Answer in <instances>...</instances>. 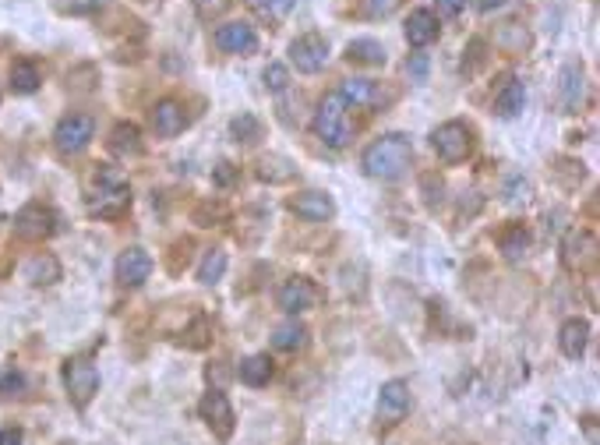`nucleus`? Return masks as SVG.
Returning a JSON list of instances; mask_svg holds the SVG:
<instances>
[{
    "mask_svg": "<svg viewBox=\"0 0 600 445\" xmlns=\"http://www.w3.org/2000/svg\"><path fill=\"white\" fill-rule=\"evenodd\" d=\"M413 162V145L406 134H382L378 142H371L360 156V166L367 177L374 181H400Z\"/></svg>",
    "mask_w": 600,
    "mask_h": 445,
    "instance_id": "obj_1",
    "label": "nucleus"
},
{
    "mask_svg": "<svg viewBox=\"0 0 600 445\" xmlns=\"http://www.w3.org/2000/svg\"><path fill=\"white\" fill-rule=\"evenodd\" d=\"M311 127H315V134H318L328 149H346V145H350V138H354V121H350V107L343 103L339 92L321 96Z\"/></svg>",
    "mask_w": 600,
    "mask_h": 445,
    "instance_id": "obj_2",
    "label": "nucleus"
},
{
    "mask_svg": "<svg viewBox=\"0 0 600 445\" xmlns=\"http://www.w3.org/2000/svg\"><path fill=\"white\" fill-rule=\"evenodd\" d=\"M431 145H435V153H438V160L445 166H456V162L470 160V153H474V131H470V124L463 121H445L441 127H435Z\"/></svg>",
    "mask_w": 600,
    "mask_h": 445,
    "instance_id": "obj_3",
    "label": "nucleus"
},
{
    "mask_svg": "<svg viewBox=\"0 0 600 445\" xmlns=\"http://www.w3.org/2000/svg\"><path fill=\"white\" fill-rule=\"evenodd\" d=\"M64 389H68V400L85 410L92 403V396L99 393V371L88 357H68L64 361Z\"/></svg>",
    "mask_w": 600,
    "mask_h": 445,
    "instance_id": "obj_4",
    "label": "nucleus"
},
{
    "mask_svg": "<svg viewBox=\"0 0 600 445\" xmlns=\"http://www.w3.org/2000/svg\"><path fill=\"white\" fill-rule=\"evenodd\" d=\"M92 138H96V121L88 114H68L53 131V145L60 156H78L92 145Z\"/></svg>",
    "mask_w": 600,
    "mask_h": 445,
    "instance_id": "obj_5",
    "label": "nucleus"
},
{
    "mask_svg": "<svg viewBox=\"0 0 600 445\" xmlns=\"http://www.w3.org/2000/svg\"><path fill=\"white\" fill-rule=\"evenodd\" d=\"M198 413H201V421L212 428V435H216L219 442H230V439H234L237 417H234V406H230L223 389H208V393L201 396Z\"/></svg>",
    "mask_w": 600,
    "mask_h": 445,
    "instance_id": "obj_6",
    "label": "nucleus"
},
{
    "mask_svg": "<svg viewBox=\"0 0 600 445\" xmlns=\"http://www.w3.org/2000/svg\"><path fill=\"white\" fill-rule=\"evenodd\" d=\"M127 209H131V188L114 177L99 181V188L88 195V212L99 219H120Z\"/></svg>",
    "mask_w": 600,
    "mask_h": 445,
    "instance_id": "obj_7",
    "label": "nucleus"
},
{
    "mask_svg": "<svg viewBox=\"0 0 600 445\" xmlns=\"http://www.w3.org/2000/svg\"><path fill=\"white\" fill-rule=\"evenodd\" d=\"M57 230V212L42 202H29L14 216V234L22 241H46Z\"/></svg>",
    "mask_w": 600,
    "mask_h": 445,
    "instance_id": "obj_8",
    "label": "nucleus"
},
{
    "mask_svg": "<svg viewBox=\"0 0 600 445\" xmlns=\"http://www.w3.org/2000/svg\"><path fill=\"white\" fill-rule=\"evenodd\" d=\"M561 262L568 273H590L597 265V234L594 230H572L561 244Z\"/></svg>",
    "mask_w": 600,
    "mask_h": 445,
    "instance_id": "obj_9",
    "label": "nucleus"
},
{
    "mask_svg": "<svg viewBox=\"0 0 600 445\" xmlns=\"http://www.w3.org/2000/svg\"><path fill=\"white\" fill-rule=\"evenodd\" d=\"M328 60V42L318 32H304L290 42V64L300 71V75H318Z\"/></svg>",
    "mask_w": 600,
    "mask_h": 445,
    "instance_id": "obj_10",
    "label": "nucleus"
},
{
    "mask_svg": "<svg viewBox=\"0 0 600 445\" xmlns=\"http://www.w3.org/2000/svg\"><path fill=\"white\" fill-rule=\"evenodd\" d=\"M212 40L223 53H234V57H251L258 50V32H254L251 22H226V25L216 29Z\"/></svg>",
    "mask_w": 600,
    "mask_h": 445,
    "instance_id": "obj_11",
    "label": "nucleus"
},
{
    "mask_svg": "<svg viewBox=\"0 0 600 445\" xmlns=\"http://www.w3.org/2000/svg\"><path fill=\"white\" fill-rule=\"evenodd\" d=\"M406 413H410V385L402 378L385 382L382 393H378V421L385 428H392V424H400Z\"/></svg>",
    "mask_w": 600,
    "mask_h": 445,
    "instance_id": "obj_12",
    "label": "nucleus"
},
{
    "mask_svg": "<svg viewBox=\"0 0 600 445\" xmlns=\"http://www.w3.org/2000/svg\"><path fill=\"white\" fill-rule=\"evenodd\" d=\"M321 301V290L308 276H293L280 286V308L286 315H300V311H311Z\"/></svg>",
    "mask_w": 600,
    "mask_h": 445,
    "instance_id": "obj_13",
    "label": "nucleus"
},
{
    "mask_svg": "<svg viewBox=\"0 0 600 445\" xmlns=\"http://www.w3.org/2000/svg\"><path fill=\"white\" fill-rule=\"evenodd\" d=\"M152 276V255L145 247H127L117 258V283L124 290H134Z\"/></svg>",
    "mask_w": 600,
    "mask_h": 445,
    "instance_id": "obj_14",
    "label": "nucleus"
},
{
    "mask_svg": "<svg viewBox=\"0 0 600 445\" xmlns=\"http://www.w3.org/2000/svg\"><path fill=\"white\" fill-rule=\"evenodd\" d=\"M286 209L297 216V219H308V223H328L332 216H336V202H332V195H325V191H300V195H293Z\"/></svg>",
    "mask_w": 600,
    "mask_h": 445,
    "instance_id": "obj_15",
    "label": "nucleus"
},
{
    "mask_svg": "<svg viewBox=\"0 0 600 445\" xmlns=\"http://www.w3.org/2000/svg\"><path fill=\"white\" fill-rule=\"evenodd\" d=\"M438 36H441V25L435 11H428V7L410 11V18H406V42H410L413 50H424V46L438 42Z\"/></svg>",
    "mask_w": 600,
    "mask_h": 445,
    "instance_id": "obj_16",
    "label": "nucleus"
},
{
    "mask_svg": "<svg viewBox=\"0 0 600 445\" xmlns=\"http://www.w3.org/2000/svg\"><path fill=\"white\" fill-rule=\"evenodd\" d=\"M184 127H188V114H184V107L177 99H160L152 107V131L160 138H177Z\"/></svg>",
    "mask_w": 600,
    "mask_h": 445,
    "instance_id": "obj_17",
    "label": "nucleus"
},
{
    "mask_svg": "<svg viewBox=\"0 0 600 445\" xmlns=\"http://www.w3.org/2000/svg\"><path fill=\"white\" fill-rule=\"evenodd\" d=\"M586 343H590V322L568 319V322L558 329V347L568 361H579V357L586 354Z\"/></svg>",
    "mask_w": 600,
    "mask_h": 445,
    "instance_id": "obj_18",
    "label": "nucleus"
},
{
    "mask_svg": "<svg viewBox=\"0 0 600 445\" xmlns=\"http://www.w3.org/2000/svg\"><path fill=\"white\" fill-rule=\"evenodd\" d=\"M339 96L346 107H378L382 103V85L371 79H346L339 85Z\"/></svg>",
    "mask_w": 600,
    "mask_h": 445,
    "instance_id": "obj_19",
    "label": "nucleus"
},
{
    "mask_svg": "<svg viewBox=\"0 0 600 445\" xmlns=\"http://www.w3.org/2000/svg\"><path fill=\"white\" fill-rule=\"evenodd\" d=\"M110 153L117 156V160H127V156H142V149H145V142H142V131L134 127V124L120 121L114 131H110Z\"/></svg>",
    "mask_w": 600,
    "mask_h": 445,
    "instance_id": "obj_20",
    "label": "nucleus"
},
{
    "mask_svg": "<svg viewBox=\"0 0 600 445\" xmlns=\"http://www.w3.org/2000/svg\"><path fill=\"white\" fill-rule=\"evenodd\" d=\"M498 251L505 255V262H522L526 251H530V230L522 223H509L502 234H498Z\"/></svg>",
    "mask_w": 600,
    "mask_h": 445,
    "instance_id": "obj_21",
    "label": "nucleus"
},
{
    "mask_svg": "<svg viewBox=\"0 0 600 445\" xmlns=\"http://www.w3.org/2000/svg\"><path fill=\"white\" fill-rule=\"evenodd\" d=\"M522 103H526V88H522L520 79H505V85L498 88V96H494V114L498 117H516L522 110Z\"/></svg>",
    "mask_w": 600,
    "mask_h": 445,
    "instance_id": "obj_22",
    "label": "nucleus"
},
{
    "mask_svg": "<svg viewBox=\"0 0 600 445\" xmlns=\"http://www.w3.org/2000/svg\"><path fill=\"white\" fill-rule=\"evenodd\" d=\"M561 107L568 114H576L583 107V68L579 64H565L561 68Z\"/></svg>",
    "mask_w": 600,
    "mask_h": 445,
    "instance_id": "obj_23",
    "label": "nucleus"
},
{
    "mask_svg": "<svg viewBox=\"0 0 600 445\" xmlns=\"http://www.w3.org/2000/svg\"><path fill=\"white\" fill-rule=\"evenodd\" d=\"M237 375H240V382L251 385V389L269 385V382H272V361H269V354H251L247 361H240Z\"/></svg>",
    "mask_w": 600,
    "mask_h": 445,
    "instance_id": "obj_24",
    "label": "nucleus"
},
{
    "mask_svg": "<svg viewBox=\"0 0 600 445\" xmlns=\"http://www.w3.org/2000/svg\"><path fill=\"white\" fill-rule=\"evenodd\" d=\"M293 177H297V166L286 156H265L258 162V181H265V184H290Z\"/></svg>",
    "mask_w": 600,
    "mask_h": 445,
    "instance_id": "obj_25",
    "label": "nucleus"
},
{
    "mask_svg": "<svg viewBox=\"0 0 600 445\" xmlns=\"http://www.w3.org/2000/svg\"><path fill=\"white\" fill-rule=\"evenodd\" d=\"M346 60L364 64V68H378V64H385V46L378 40H354L346 46Z\"/></svg>",
    "mask_w": 600,
    "mask_h": 445,
    "instance_id": "obj_26",
    "label": "nucleus"
},
{
    "mask_svg": "<svg viewBox=\"0 0 600 445\" xmlns=\"http://www.w3.org/2000/svg\"><path fill=\"white\" fill-rule=\"evenodd\" d=\"M25 280L36 286H50L60 280V262L53 255H36L29 265H25Z\"/></svg>",
    "mask_w": 600,
    "mask_h": 445,
    "instance_id": "obj_27",
    "label": "nucleus"
},
{
    "mask_svg": "<svg viewBox=\"0 0 600 445\" xmlns=\"http://www.w3.org/2000/svg\"><path fill=\"white\" fill-rule=\"evenodd\" d=\"M40 81H42L40 68H36L32 60H25V57H22V60H14V64H11V88H14L18 96H32V92L40 88Z\"/></svg>",
    "mask_w": 600,
    "mask_h": 445,
    "instance_id": "obj_28",
    "label": "nucleus"
},
{
    "mask_svg": "<svg viewBox=\"0 0 600 445\" xmlns=\"http://www.w3.org/2000/svg\"><path fill=\"white\" fill-rule=\"evenodd\" d=\"M251 11H254V18H262L265 25H280L286 22V14L293 11V0H244Z\"/></svg>",
    "mask_w": 600,
    "mask_h": 445,
    "instance_id": "obj_29",
    "label": "nucleus"
},
{
    "mask_svg": "<svg viewBox=\"0 0 600 445\" xmlns=\"http://www.w3.org/2000/svg\"><path fill=\"white\" fill-rule=\"evenodd\" d=\"M272 347L276 350H286V354H293V350H304L308 347V329L300 322H286L276 329V336H272Z\"/></svg>",
    "mask_w": 600,
    "mask_h": 445,
    "instance_id": "obj_30",
    "label": "nucleus"
},
{
    "mask_svg": "<svg viewBox=\"0 0 600 445\" xmlns=\"http://www.w3.org/2000/svg\"><path fill=\"white\" fill-rule=\"evenodd\" d=\"M223 273H226V251H208V255L201 258L198 280L205 286H212V283H219V280H223Z\"/></svg>",
    "mask_w": 600,
    "mask_h": 445,
    "instance_id": "obj_31",
    "label": "nucleus"
},
{
    "mask_svg": "<svg viewBox=\"0 0 600 445\" xmlns=\"http://www.w3.org/2000/svg\"><path fill=\"white\" fill-rule=\"evenodd\" d=\"M400 11V0H360L357 14L367 22H382V18H392Z\"/></svg>",
    "mask_w": 600,
    "mask_h": 445,
    "instance_id": "obj_32",
    "label": "nucleus"
},
{
    "mask_svg": "<svg viewBox=\"0 0 600 445\" xmlns=\"http://www.w3.org/2000/svg\"><path fill=\"white\" fill-rule=\"evenodd\" d=\"M230 131H234V138H237V142H247V145L262 138V124L254 121L251 114H240V117H234V121H230Z\"/></svg>",
    "mask_w": 600,
    "mask_h": 445,
    "instance_id": "obj_33",
    "label": "nucleus"
},
{
    "mask_svg": "<svg viewBox=\"0 0 600 445\" xmlns=\"http://www.w3.org/2000/svg\"><path fill=\"white\" fill-rule=\"evenodd\" d=\"M262 79H265V88H269V92H286V88H290V68H286V64H269Z\"/></svg>",
    "mask_w": 600,
    "mask_h": 445,
    "instance_id": "obj_34",
    "label": "nucleus"
},
{
    "mask_svg": "<svg viewBox=\"0 0 600 445\" xmlns=\"http://www.w3.org/2000/svg\"><path fill=\"white\" fill-rule=\"evenodd\" d=\"M191 4H195V14H198L201 22H212V18L226 14L234 0H191Z\"/></svg>",
    "mask_w": 600,
    "mask_h": 445,
    "instance_id": "obj_35",
    "label": "nucleus"
},
{
    "mask_svg": "<svg viewBox=\"0 0 600 445\" xmlns=\"http://www.w3.org/2000/svg\"><path fill=\"white\" fill-rule=\"evenodd\" d=\"M188 336H191V339H184V343H188V347H195V350H201V347H205V343H208V336H212V329H208V319H195V329H191V332H188Z\"/></svg>",
    "mask_w": 600,
    "mask_h": 445,
    "instance_id": "obj_36",
    "label": "nucleus"
},
{
    "mask_svg": "<svg viewBox=\"0 0 600 445\" xmlns=\"http://www.w3.org/2000/svg\"><path fill=\"white\" fill-rule=\"evenodd\" d=\"M22 389H25V378H22L18 371H7V375L0 378V393H4V396H22Z\"/></svg>",
    "mask_w": 600,
    "mask_h": 445,
    "instance_id": "obj_37",
    "label": "nucleus"
},
{
    "mask_svg": "<svg viewBox=\"0 0 600 445\" xmlns=\"http://www.w3.org/2000/svg\"><path fill=\"white\" fill-rule=\"evenodd\" d=\"M424 191H428V205L435 209V205L441 202V191H445L441 177H435V173H428V177H424Z\"/></svg>",
    "mask_w": 600,
    "mask_h": 445,
    "instance_id": "obj_38",
    "label": "nucleus"
},
{
    "mask_svg": "<svg viewBox=\"0 0 600 445\" xmlns=\"http://www.w3.org/2000/svg\"><path fill=\"white\" fill-rule=\"evenodd\" d=\"M435 4H438L441 18H459L463 7H466V0H435Z\"/></svg>",
    "mask_w": 600,
    "mask_h": 445,
    "instance_id": "obj_39",
    "label": "nucleus"
},
{
    "mask_svg": "<svg viewBox=\"0 0 600 445\" xmlns=\"http://www.w3.org/2000/svg\"><path fill=\"white\" fill-rule=\"evenodd\" d=\"M234 181H237V170H234L230 162H219V166H216V184H219V188H230Z\"/></svg>",
    "mask_w": 600,
    "mask_h": 445,
    "instance_id": "obj_40",
    "label": "nucleus"
},
{
    "mask_svg": "<svg viewBox=\"0 0 600 445\" xmlns=\"http://www.w3.org/2000/svg\"><path fill=\"white\" fill-rule=\"evenodd\" d=\"M0 445H22V428H4L0 431Z\"/></svg>",
    "mask_w": 600,
    "mask_h": 445,
    "instance_id": "obj_41",
    "label": "nucleus"
},
{
    "mask_svg": "<svg viewBox=\"0 0 600 445\" xmlns=\"http://www.w3.org/2000/svg\"><path fill=\"white\" fill-rule=\"evenodd\" d=\"M424 71H428V64H424V57H417V60H413V75L424 79Z\"/></svg>",
    "mask_w": 600,
    "mask_h": 445,
    "instance_id": "obj_42",
    "label": "nucleus"
}]
</instances>
